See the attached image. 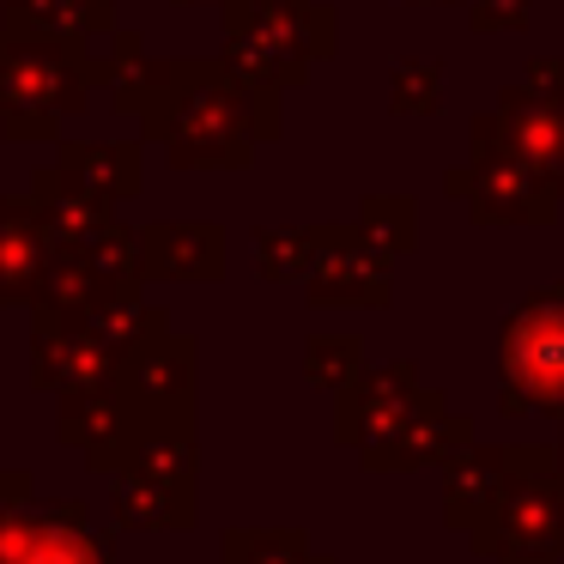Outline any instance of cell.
Masks as SVG:
<instances>
[{"mask_svg": "<svg viewBox=\"0 0 564 564\" xmlns=\"http://www.w3.org/2000/svg\"><path fill=\"white\" fill-rule=\"evenodd\" d=\"M510 365L516 377H564V297H534V310L510 334Z\"/></svg>", "mask_w": 564, "mask_h": 564, "instance_id": "7c38bea8", "label": "cell"}, {"mask_svg": "<svg viewBox=\"0 0 564 564\" xmlns=\"http://www.w3.org/2000/svg\"><path fill=\"white\" fill-rule=\"evenodd\" d=\"M110 516L122 528H176L195 516V498L183 486H164L152 474L122 467V474H110Z\"/></svg>", "mask_w": 564, "mask_h": 564, "instance_id": "8fae6325", "label": "cell"}, {"mask_svg": "<svg viewBox=\"0 0 564 564\" xmlns=\"http://www.w3.org/2000/svg\"><path fill=\"white\" fill-rule=\"evenodd\" d=\"M140 268H147V280H219L225 237L219 225H147Z\"/></svg>", "mask_w": 564, "mask_h": 564, "instance_id": "9c48e42d", "label": "cell"}, {"mask_svg": "<svg viewBox=\"0 0 564 564\" xmlns=\"http://www.w3.org/2000/svg\"><path fill=\"white\" fill-rule=\"evenodd\" d=\"M437 62H394V104L401 110H437Z\"/></svg>", "mask_w": 564, "mask_h": 564, "instance_id": "5bb4252c", "label": "cell"}, {"mask_svg": "<svg viewBox=\"0 0 564 564\" xmlns=\"http://www.w3.org/2000/svg\"><path fill=\"white\" fill-rule=\"evenodd\" d=\"M225 564H304L292 534H225Z\"/></svg>", "mask_w": 564, "mask_h": 564, "instance_id": "4fadbf2b", "label": "cell"}, {"mask_svg": "<svg viewBox=\"0 0 564 564\" xmlns=\"http://www.w3.org/2000/svg\"><path fill=\"white\" fill-rule=\"evenodd\" d=\"M304 261H310V237H297V231H261V268H268L273 280L297 273Z\"/></svg>", "mask_w": 564, "mask_h": 564, "instance_id": "9a60e30c", "label": "cell"}, {"mask_svg": "<svg viewBox=\"0 0 564 564\" xmlns=\"http://www.w3.org/2000/svg\"><path fill=\"white\" fill-rule=\"evenodd\" d=\"M31 207H37V219L50 225L55 249L91 243V237L116 231V207H110V200H98L91 188H79L74 176L55 171V164H43V171L31 176Z\"/></svg>", "mask_w": 564, "mask_h": 564, "instance_id": "ba28073f", "label": "cell"}, {"mask_svg": "<svg viewBox=\"0 0 564 564\" xmlns=\"http://www.w3.org/2000/svg\"><path fill=\"white\" fill-rule=\"evenodd\" d=\"M91 86H104V43H31L0 31V140H55L67 116L91 110Z\"/></svg>", "mask_w": 564, "mask_h": 564, "instance_id": "7a4b0ae2", "label": "cell"}, {"mask_svg": "<svg viewBox=\"0 0 564 564\" xmlns=\"http://www.w3.org/2000/svg\"><path fill=\"white\" fill-rule=\"evenodd\" d=\"M0 31L31 43L98 50L116 37V0H0Z\"/></svg>", "mask_w": 564, "mask_h": 564, "instance_id": "52a82bcc", "label": "cell"}, {"mask_svg": "<svg viewBox=\"0 0 564 564\" xmlns=\"http://www.w3.org/2000/svg\"><path fill=\"white\" fill-rule=\"evenodd\" d=\"M225 55L249 86H304L310 62L334 50V7L322 0H225Z\"/></svg>", "mask_w": 564, "mask_h": 564, "instance_id": "3957f363", "label": "cell"}, {"mask_svg": "<svg viewBox=\"0 0 564 564\" xmlns=\"http://www.w3.org/2000/svg\"><path fill=\"white\" fill-rule=\"evenodd\" d=\"M176 7H195V0H176ZM219 7H225V0H219Z\"/></svg>", "mask_w": 564, "mask_h": 564, "instance_id": "e0dca14e", "label": "cell"}, {"mask_svg": "<svg viewBox=\"0 0 564 564\" xmlns=\"http://www.w3.org/2000/svg\"><path fill=\"white\" fill-rule=\"evenodd\" d=\"M25 467H0V564H110V540L79 503L37 510Z\"/></svg>", "mask_w": 564, "mask_h": 564, "instance_id": "277c9868", "label": "cell"}, {"mask_svg": "<svg viewBox=\"0 0 564 564\" xmlns=\"http://www.w3.org/2000/svg\"><path fill=\"white\" fill-rule=\"evenodd\" d=\"M55 171H67L79 188H91L98 200H134L140 183H147V164H140V147L134 140H98V147H86V140H67L62 152H55Z\"/></svg>", "mask_w": 564, "mask_h": 564, "instance_id": "30bf717a", "label": "cell"}, {"mask_svg": "<svg viewBox=\"0 0 564 564\" xmlns=\"http://www.w3.org/2000/svg\"><path fill=\"white\" fill-rule=\"evenodd\" d=\"M50 268H55V237L37 219L31 195H0V310L7 304L37 310Z\"/></svg>", "mask_w": 564, "mask_h": 564, "instance_id": "8992f818", "label": "cell"}, {"mask_svg": "<svg viewBox=\"0 0 564 564\" xmlns=\"http://www.w3.org/2000/svg\"><path fill=\"white\" fill-rule=\"evenodd\" d=\"M104 86L110 110L140 116L176 171H237L256 140L280 134V91L249 86L225 62H152L140 31L104 43Z\"/></svg>", "mask_w": 564, "mask_h": 564, "instance_id": "6da1fadb", "label": "cell"}, {"mask_svg": "<svg viewBox=\"0 0 564 564\" xmlns=\"http://www.w3.org/2000/svg\"><path fill=\"white\" fill-rule=\"evenodd\" d=\"M528 19V0H474V25L479 31H516Z\"/></svg>", "mask_w": 564, "mask_h": 564, "instance_id": "2e32d148", "label": "cell"}, {"mask_svg": "<svg viewBox=\"0 0 564 564\" xmlns=\"http://www.w3.org/2000/svg\"><path fill=\"white\" fill-rule=\"evenodd\" d=\"M122 377V358L74 316H37L31 328V389L74 401V394H98Z\"/></svg>", "mask_w": 564, "mask_h": 564, "instance_id": "5b68a950", "label": "cell"}]
</instances>
